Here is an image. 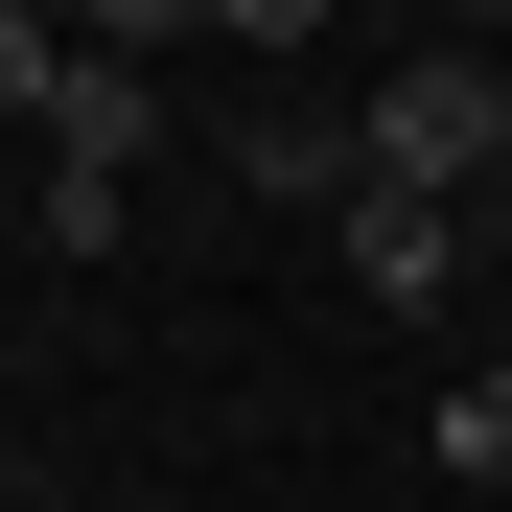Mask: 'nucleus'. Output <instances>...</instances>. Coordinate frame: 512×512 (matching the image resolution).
<instances>
[{"label":"nucleus","mask_w":512,"mask_h":512,"mask_svg":"<svg viewBox=\"0 0 512 512\" xmlns=\"http://www.w3.org/2000/svg\"><path fill=\"white\" fill-rule=\"evenodd\" d=\"M419 466H466V489H512V373H466L443 419H419Z\"/></svg>","instance_id":"423d86ee"},{"label":"nucleus","mask_w":512,"mask_h":512,"mask_svg":"<svg viewBox=\"0 0 512 512\" xmlns=\"http://www.w3.org/2000/svg\"><path fill=\"white\" fill-rule=\"evenodd\" d=\"M0 94H24V163H94V187L163 163V70L117 24H47V0H24V24H0Z\"/></svg>","instance_id":"f257e3e1"},{"label":"nucleus","mask_w":512,"mask_h":512,"mask_svg":"<svg viewBox=\"0 0 512 512\" xmlns=\"http://www.w3.org/2000/svg\"><path fill=\"white\" fill-rule=\"evenodd\" d=\"M373 187L512 210V47H419V70H373Z\"/></svg>","instance_id":"f03ea898"},{"label":"nucleus","mask_w":512,"mask_h":512,"mask_svg":"<svg viewBox=\"0 0 512 512\" xmlns=\"http://www.w3.org/2000/svg\"><path fill=\"white\" fill-rule=\"evenodd\" d=\"M210 163H233L256 210L350 233V210H373V94H233V140H210Z\"/></svg>","instance_id":"20e7f679"},{"label":"nucleus","mask_w":512,"mask_h":512,"mask_svg":"<svg viewBox=\"0 0 512 512\" xmlns=\"http://www.w3.org/2000/svg\"><path fill=\"white\" fill-rule=\"evenodd\" d=\"M489 256H512V210H443V187H373L350 233H326V280H350L373 326H443V303L489 280Z\"/></svg>","instance_id":"7ed1b4c3"},{"label":"nucleus","mask_w":512,"mask_h":512,"mask_svg":"<svg viewBox=\"0 0 512 512\" xmlns=\"http://www.w3.org/2000/svg\"><path fill=\"white\" fill-rule=\"evenodd\" d=\"M140 187H94V163H24V256H117Z\"/></svg>","instance_id":"39448f33"}]
</instances>
